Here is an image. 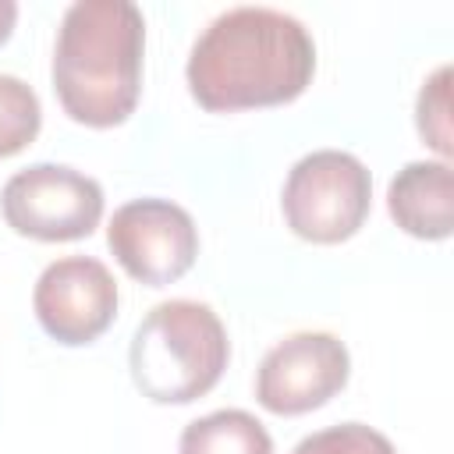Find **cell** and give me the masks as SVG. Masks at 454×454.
Returning a JSON list of instances; mask_svg holds the SVG:
<instances>
[{
  "label": "cell",
  "instance_id": "8fae6325",
  "mask_svg": "<svg viewBox=\"0 0 454 454\" xmlns=\"http://www.w3.org/2000/svg\"><path fill=\"white\" fill-rule=\"evenodd\" d=\"M43 128V106L28 82L18 74H0V160L18 156L35 142Z\"/></svg>",
  "mask_w": 454,
  "mask_h": 454
},
{
  "label": "cell",
  "instance_id": "277c9868",
  "mask_svg": "<svg viewBox=\"0 0 454 454\" xmlns=\"http://www.w3.org/2000/svg\"><path fill=\"white\" fill-rule=\"evenodd\" d=\"M372 209V174L344 149L305 153L284 181L280 213L291 234L312 245H340L362 231Z\"/></svg>",
  "mask_w": 454,
  "mask_h": 454
},
{
  "label": "cell",
  "instance_id": "5b68a950",
  "mask_svg": "<svg viewBox=\"0 0 454 454\" xmlns=\"http://www.w3.org/2000/svg\"><path fill=\"white\" fill-rule=\"evenodd\" d=\"M7 227L32 241H78L103 220V188L96 177L64 163H32L0 188Z\"/></svg>",
  "mask_w": 454,
  "mask_h": 454
},
{
  "label": "cell",
  "instance_id": "5bb4252c",
  "mask_svg": "<svg viewBox=\"0 0 454 454\" xmlns=\"http://www.w3.org/2000/svg\"><path fill=\"white\" fill-rule=\"evenodd\" d=\"M14 21H18V4L14 0H0V46L11 39Z\"/></svg>",
  "mask_w": 454,
  "mask_h": 454
},
{
  "label": "cell",
  "instance_id": "ba28073f",
  "mask_svg": "<svg viewBox=\"0 0 454 454\" xmlns=\"http://www.w3.org/2000/svg\"><path fill=\"white\" fill-rule=\"evenodd\" d=\"M117 301L114 273L92 255L53 259L32 287V312L43 333L64 348L99 340L117 319Z\"/></svg>",
  "mask_w": 454,
  "mask_h": 454
},
{
  "label": "cell",
  "instance_id": "7a4b0ae2",
  "mask_svg": "<svg viewBox=\"0 0 454 454\" xmlns=\"http://www.w3.org/2000/svg\"><path fill=\"white\" fill-rule=\"evenodd\" d=\"M145 18L131 0H78L64 11L53 46V92L85 128L124 124L142 96Z\"/></svg>",
  "mask_w": 454,
  "mask_h": 454
},
{
  "label": "cell",
  "instance_id": "6da1fadb",
  "mask_svg": "<svg viewBox=\"0 0 454 454\" xmlns=\"http://www.w3.org/2000/svg\"><path fill=\"white\" fill-rule=\"evenodd\" d=\"M316 74L309 28L273 7H231L195 39L184 78L209 114H238L294 103Z\"/></svg>",
  "mask_w": 454,
  "mask_h": 454
},
{
  "label": "cell",
  "instance_id": "9c48e42d",
  "mask_svg": "<svg viewBox=\"0 0 454 454\" xmlns=\"http://www.w3.org/2000/svg\"><path fill=\"white\" fill-rule=\"evenodd\" d=\"M390 220L419 241H447L454 234V170L447 160L404 163L387 188Z\"/></svg>",
  "mask_w": 454,
  "mask_h": 454
},
{
  "label": "cell",
  "instance_id": "30bf717a",
  "mask_svg": "<svg viewBox=\"0 0 454 454\" xmlns=\"http://www.w3.org/2000/svg\"><path fill=\"white\" fill-rule=\"evenodd\" d=\"M177 454H273V440L252 411L220 408L181 429Z\"/></svg>",
  "mask_w": 454,
  "mask_h": 454
},
{
  "label": "cell",
  "instance_id": "4fadbf2b",
  "mask_svg": "<svg viewBox=\"0 0 454 454\" xmlns=\"http://www.w3.org/2000/svg\"><path fill=\"white\" fill-rule=\"evenodd\" d=\"M291 454H397V450L380 429L365 422H340L301 436Z\"/></svg>",
  "mask_w": 454,
  "mask_h": 454
},
{
  "label": "cell",
  "instance_id": "8992f818",
  "mask_svg": "<svg viewBox=\"0 0 454 454\" xmlns=\"http://www.w3.org/2000/svg\"><path fill=\"white\" fill-rule=\"evenodd\" d=\"M106 245L131 280L145 287H167L195 266L199 227L184 206L145 195L114 209L106 223Z\"/></svg>",
  "mask_w": 454,
  "mask_h": 454
},
{
  "label": "cell",
  "instance_id": "7c38bea8",
  "mask_svg": "<svg viewBox=\"0 0 454 454\" xmlns=\"http://www.w3.org/2000/svg\"><path fill=\"white\" fill-rule=\"evenodd\" d=\"M415 128L419 138L436 149L443 160L454 153V138H450V64H440L419 89L415 99Z\"/></svg>",
  "mask_w": 454,
  "mask_h": 454
},
{
  "label": "cell",
  "instance_id": "3957f363",
  "mask_svg": "<svg viewBox=\"0 0 454 454\" xmlns=\"http://www.w3.org/2000/svg\"><path fill=\"white\" fill-rule=\"evenodd\" d=\"M231 362V340L206 301L170 298L153 305L135 326L128 365L153 404H192L206 397Z\"/></svg>",
  "mask_w": 454,
  "mask_h": 454
},
{
  "label": "cell",
  "instance_id": "52a82bcc",
  "mask_svg": "<svg viewBox=\"0 0 454 454\" xmlns=\"http://www.w3.org/2000/svg\"><path fill=\"white\" fill-rule=\"evenodd\" d=\"M351 355L340 337L301 330L277 340L255 369V401L270 415H305L348 387Z\"/></svg>",
  "mask_w": 454,
  "mask_h": 454
}]
</instances>
